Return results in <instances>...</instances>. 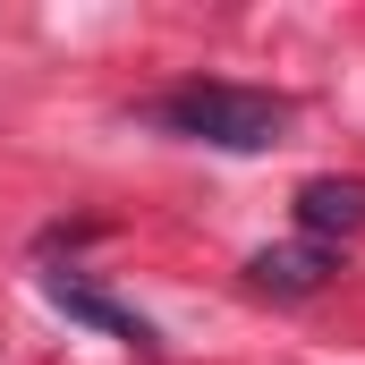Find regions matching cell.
<instances>
[{
  "label": "cell",
  "instance_id": "obj_1",
  "mask_svg": "<svg viewBox=\"0 0 365 365\" xmlns=\"http://www.w3.org/2000/svg\"><path fill=\"white\" fill-rule=\"evenodd\" d=\"M153 119L187 145H212V153H272L297 119V102L264 86H230V77H187L153 102Z\"/></svg>",
  "mask_w": 365,
  "mask_h": 365
},
{
  "label": "cell",
  "instance_id": "obj_2",
  "mask_svg": "<svg viewBox=\"0 0 365 365\" xmlns=\"http://www.w3.org/2000/svg\"><path fill=\"white\" fill-rule=\"evenodd\" d=\"M340 280V247H314V238H289V247H255L247 255V289L255 297H314Z\"/></svg>",
  "mask_w": 365,
  "mask_h": 365
},
{
  "label": "cell",
  "instance_id": "obj_3",
  "mask_svg": "<svg viewBox=\"0 0 365 365\" xmlns=\"http://www.w3.org/2000/svg\"><path fill=\"white\" fill-rule=\"evenodd\" d=\"M43 297H51L68 323H93V331H110V340H136V349H162V331H153L136 306H119L110 289H93L86 272H43Z\"/></svg>",
  "mask_w": 365,
  "mask_h": 365
},
{
  "label": "cell",
  "instance_id": "obj_4",
  "mask_svg": "<svg viewBox=\"0 0 365 365\" xmlns=\"http://www.w3.org/2000/svg\"><path fill=\"white\" fill-rule=\"evenodd\" d=\"M297 230H306L314 247H331V238H357V230H365V179H349V170L297 179Z\"/></svg>",
  "mask_w": 365,
  "mask_h": 365
}]
</instances>
